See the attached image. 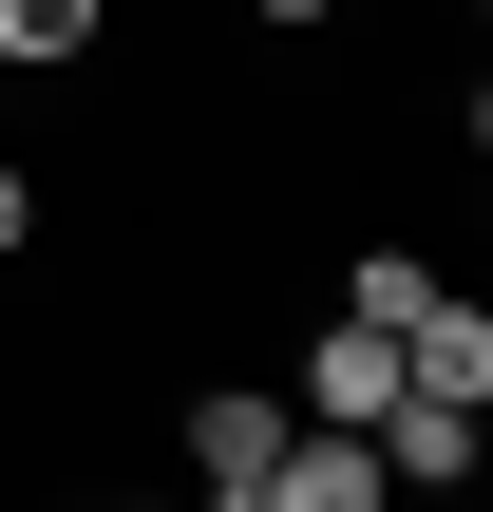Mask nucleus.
Listing matches in <instances>:
<instances>
[{
    "instance_id": "7ed1b4c3",
    "label": "nucleus",
    "mask_w": 493,
    "mask_h": 512,
    "mask_svg": "<svg viewBox=\"0 0 493 512\" xmlns=\"http://www.w3.org/2000/svg\"><path fill=\"white\" fill-rule=\"evenodd\" d=\"M399 380L493 418V304H475V285H418V323H399Z\"/></svg>"
},
{
    "instance_id": "0eeeda50",
    "label": "nucleus",
    "mask_w": 493,
    "mask_h": 512,
    "mask_svg": "<svg viewBox=\"0 0 493 512\" xmlns=\"http://www.w3.org/2000/svg\"><path fill=\"white\" fill-rule=\"evenodd\" d=\"M418 285H437L418 247H361V285H342V323H380V342H399V323H418Z\"/></svg>"
},
{
    "instance_id": "423d86ee",
    "label": "nucleus",
    "mask_w": 493,
    "mask_h": 512,
    "mask_svg": "<svg viewBox=\"0 0 493 512\" xmlns=\"http://www.w3.org/2000/svg\"><path fill=\"white\" fill-rule=\"evenodd\" d=\"M95 38H114V0H0V57H38V76L95 57Z\"/></svg>"
},
{
    "instance_id": "f257e3e1",
    "label": "nucleus",
    "mask_w": 493,
    "mask_h": 512,
    "mask_svg": "<svg viewBox=\"0 0 493 512\" xmlns=\"http://www.w3.org/2000/svg\"><path fill=\"white\" fill-rule=\"evenodd\" d=\"M266 456H285V399H266V380H209V399H190V494L247 512V494H266Z\"/></svg>"
},
{
    "instance_id": "6e6552de",
    "label": "nucleus",
    "mask_w": 493,
    "mask_h": 512,
    "mask_svg": "<svg viewBox=\"0 0 493 512\" xmlns=\"http://www.w3.org/2000/svg\"><path fill=\"white\" fill-rule=\"evenodd\" d=\"M19 228H38V190H19V171H0V247H19Z\"/></svg>"
},
{
    "instance_id": "f03ea898",
    "label": "nucleus",
    "mask_w": 493,
    "mask_h": 512,
    "mask_svg": "<svg viewBox=\"0 0 493 512\" xmlns=\"http://www.w3.org/2000/svg\"><path fill=\"white\" fill-rule=\"evenodd\" d=\"M361 456H380V494H475V399H418V380H399Z\"/></svg>"
},
{
    "instance_id": "20e7f679",
    "label": "nucleus",
    "mask_w": 493,
    "mask_h": 512,
    "mask_svg": "<svg viewBox=\"0 0 493 512\" xmlns=\"http://www.w3.org/2000/svg\"><path fill=\"white\" fill-rule=\"evenodd\" d=\"M247 512H399V494H380V456H361V437L285 418V456H266V494H247Z\"/></svg>"
},
{
    "instance_id": "39448f33",
    "label": "nucleus",
    "mask_w": 493,
    "mask_h": 512,
    "mask_svg": "<svg viewBox=\"0 0 493 512\" xmlns=\"http://www.w3.org/2000/svg\"><path fill=\"white\" fill-rule=\"evenodd\" d=\"M380 399H399V342H380V323H323V342H304V418H323V437H380Z\"/></svg>"
},
{
    "instance_id": "1a4fd4ad",
    "label": "nucleus",
    "mask_w": 493,
    "mask_h": 512,
    "mask_svg": "<svg viewBox=\"0 0 493 512\" xmlns=\"http://www.w3.org/2000/svg\"><path fill=\"white\" fill-rule=\"evenodd\" d=\"M247 19H285V38H304V19H323V0H247Z\"/></svg>"
}]
</instances>
